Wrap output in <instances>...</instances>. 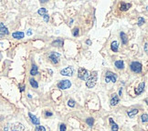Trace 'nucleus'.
<instances>
[{
    "label": "nucleus",
    "instance_id": "nucleus-1",
    "mask_svg": "<svg viewBox=\"0 0 148 131\" xmlns=\"http://www.w3.org/2000/svg\"><path fill=\"white\" fill-rule=\"evenodd\" d=\"M97 79H98V73L96 71H93L91 75H89L88 79L86 81V86L88 88H92L96 85Z\"/></svg>",
    "mask_w": 148,
    "mask_h": 131
},
{
    "label": "nucleus",
    "instance_id": "nucleus-2",
    "mask_svg": "<svg viewBox=\"0 0 148 131\" xmlns=\"http://www.w3.org/2000/svg\"><path fill=\"white\" fill-rule=\"evenodd\" d=\"M130 68L133 72H135V73H141L142 72V68H143V66L140 62H136L134 61L131 64L130 66Z\"/></svg>",
    "mask_w": 148,
    "mask_h": 131
},
{
    "label": "nucleus",
    "instance_id": "nucleus-3",
    "mask_svg": "<svg viewBox=\"0 0 148 131\" xmlns=\"http://www.w3.org/2000/svg\"><path fill=\"white\" fill-rule=\"evenodd\" d=\"M88 76H89V71L83 67H80L78 71V77L81 80H85L88 78Z\"/></svg>",
    "mask_w": 148,
    "mask_h": 131
},
{
    "label": "nucleus",
    "instance_id": "nucleus-4",
    "mask_svg": "<svg viewBox=\"0 0 148 131\" xmlns=\"http://www.w3.org/2000/svg\"><path fill=\"white\" fill-rule=\"evenodd\" d=\"M117 80V76L115 74H113V72H111V71H107L106 72V76H105V82L106 83H109L110 81L112 82L115 83Z\"/></svg>",
    "mask_w": 148,
    "mask_h": 131
},
{
    "label": "nucleus",
    "instance_id": "nucleus-5",
    "mask_svg": "<svg viewBox=\"0 0 148 131\" xmlns=\"http://www.w3.org/2000/svg\"><path fill=\"white\" fill-rule=\"evenodd\" d=\"M71 86V83L69 80H61L60 82H59L58 84V88L60 89H68Z\"/></svg>",
    "mask_w": 148,
    "mask_h": 131
},
{
    "label": "nucleus",
    "instance_id": "nucleus-6",
    "mask_svg": "<svg viewBox=\"0 0 148 131\" xmlns=\"http://www.w3.org/2000/svg\"><path fill=\"white\" fill-rule=\"evenodd\" d=\"M10 128H11L12 131H24L25 127H24V125H22L21 123L17 122V123L12 124L11 127H10Z\"/></svg>",
    "mask_w": 148,
    "mask_h": 131
},
{
    "label": "nucleus",
    "instance_id": "nucleus-7",
    "mask_svg": "<svg viewBox=\"0 0 148 131\" xmlns=\"http://www.w3.org/2000/svg\"><path fill=\"white\" fill-rule=\"evenodd\" d=\"M59 54L56 53V52H51L50 55H49V59L51 60V62L53 64H58L59 63Z\"/></svg>",
    "mask_w": 148,
    "mask_h": 131
},
{
    "label": "nucleus",
    "instance_id": "nucleus-8",
    "mask_svg": "<svg viewBox=\"0 0 148 131\" xmlns=\"http://www.w3.org/2000/svg\"><path fill=\"white\" fill-rule=\"evenodd\" d=\"M60 74L62 76H71L73 74V68L71 67H68L66 68L62 69L60 71Z\"/></svg>",
    "mask_w": 148,
    "mask_h": 131
},
{
    "label": "nucleus",
    "instance_id": "nucleus-9",
    "mask_svg": "<svg viewBox=\"0 0 148 131\" xmlns=\"http://www.w3.org/2000/svg\"><path fill=\"white\" fill-rule=\"evenodd\" d=\"M28 117H30V120H31V122L34 124V125H40V119H38V117H36V116H34L32 113H28Z\"/></svg>",
    "mask_w": 148,
    "mask_h": 131
},
{
    "label": "nucleus",
    "instance_id": "nucleus-10",
    "mask_svg": "<svg viewBox=\"0 0 148 131\" xmlns=\"http://www.w3.org/2000/svg\"><path fill=\"white\" fill-rule=\"evenodd\" d=\"M9 32L8 29L5 27V25L3 23H0V37L3 35H8Z\"/></svg>",
    "mask_w": 148,
    "mask_h": 131
},
{
    "label": "nucleus",
    "instance_id": "nucleus-11",
    "mask_svg": "<svg viewBox=\"0 0 148 131\" xmlns=\"http://www.w3.org/2000/svg\"><path fill=\"white\" fill-rule=\"evenodd\" d=\"M144 86H145V83H144V82L140 83V85L138 86V88L135 89V94H136V95H141V94H142V93L144 92Z\"/></svg>",
    "mask_w": 148,
    "mask_h": 131
},
{
    "label": "nucleus",
    "instance_id": "nucleus-12",
    "mask_svg": "<svg viewBox=\"0 0 148 131\" xmlns=\"http://www.w3.org/2000/svg\"><path fill=\"white\" fill-rule=\"evenodd\" d=\"M119 103V98L116 96V95H113V97L112 98H111L110 100V104L111 106L113 107V106H116L117 104Z\"/></svg>",
    "mask_w": 148,
    "mask_h": 131
},
{
    "label": "nucleus",
    "instance_id": "nucleus-13",
    "mask_svg": "<svg viewBox=\"0 0 148 131\" xmlns=\"http://www.w3.org/2000/svg\"><path fill=\"white\" fill-rule=\"evenodd\" d=\"M132 6V5L130 4V3H124L122 2V4H121V6H120V9L122 10V11H126V10H128L129 8Z\"/></svg>",
    "mask_w": 148,
    "mask_h": 131
},
{
    "label": "nucleus",
    "instance_id": "nucleus-14",
    "mask_svg": "<svg viewBox=\"0 0 148 131\" xmlns=\"http://www.w3.org/2000/svg\"><path fill=\"white\" fill-rule=\"evenodd\" d=\"M12 37L17 39H21L25 37V34H24L23 32H15V33L12 34Z\"/></svg>",
    "mask_w": 148,
    "mask_h": 131
},
{
    "label": "nucleus",
    "instance_id": "nucleus-15",
    "mask_svg": "<svg viewBox=\"0 0 148 131\" xmlns=\"http://www.w3.org/2000/svg\"><path fill=\"white\" fill-rule=\"evenodd\" d=\"M120 37H121V39H122V44L126 45L127 42H128V37H127L126 34L123 33V32H121V33H120Z\"/></svg>",
    "mask_w": 148,
    "mask_h": 131
},
{
    "label": "nucleus",
    "instance_id": "nucleus-16",
    "mask_svg": "<svg viewBox=\"0 0 148 131\" xmlns=\"http://www.w3.org/2000/svg\"><path fill=\"white\" fill-rule=\"evenodd\" d=\"M64 44V42L61 40V39H57L55 41L52 42V46L53 47H62Z\"/></svg>",
    "mask_w": 148,
    "mask_h": 131
},
{
    "label": "nucleus",
    "instance_id": "nucleus-17",
    "mask_svg": "<svg viewBox=\"0 0 148 131\" xmlns=\"http://www.w3.org/2000/svg\"><path fill=\"white\" fill-rule=\"evenodd\" d=\"M115 67H116L118 69H122L124 67V63H123V61H122V60L115 61Z\"/></svg>",
    "mask_w": 148,
    "mask_h": 131
},
{
    "label": "nucleus",
    "instance_id": "nucleus-18",
    "mask_svg": "<svg viewBox=\"0 0 148 131\" xmlns=\"http://www.w3.org/2000/svg\"><path fill=\"white\" fill-rule=\"evenodd\" d=\"M110 123H111V128H112V131H118V126H117L116 123L113 122V120L112 118H110Z\"/></svg>",
    "mask_w": 148,
    "mask_h": 131
},
{
    "label": "nucleus",
    "instance_id": "nucleus-19",
    "mask_svg": "<svg viewBox=\"0 0 148 131\" xmlns=\"http://www.w3.org/2000/svg\"><path fill=\"white\" fill-rule=\"evenodd\" d=\"M118 42L117 41H113V43H112V45H111V49L113 51V52H117L118 51Z\"/></svg>",
    "mask_w": 148,
    "mask_h": 131
},
{
    "label": "nucleus",
    "instance_id": "nucleus-20",
    "mask_svg": "<svg viewBox=\"0 0 148 131\" xmlns=\"http://www.w3.org/2000/svg\"><path fill=\"white\" fill-rule=\"evenodd\" d=\"M29 83H30V85H31L32 88H38V82H37V81H36L34 78H30V79H29Z\"/></svg>",
    "mask_w": 148,
    "mask_h": 131
},
{
    "label": "nucleus",
    "instance_id": "nucleus-21",
    "mask_svg": "<svg viewBox=\"0 0 148 131\" xmlns=\"http://www.w3.org/2000/svg\"><path fill=\"white\" fill-rule=\"evenodd\" d=\"M37 74H38V67H37L36 65H33L31 70H30V75L35 76V75H37Z\"/></svg>",
    "mask_w": 148,
    "mask_h": 131
},
{
    "label": "nucleus",
    "instance_id": "nucleus-22",
    "mask_svg": "<svg viewBox=\"0 0 148 131\" xmlns=\"http://www.w3.org/2000/svg\"><path fill=\"white\" fill-rule=\"evenodd\" d=\"M138 111H139L138 109H132V110H130V111H128V112H127V114H128V116H129V117H134V116L137 115V113H138Z\"/></svg>",
    "mask_w": 148,
    "mask_h": 131
},
{
    "label": "nucleus",
    "instance_id": "nucleus-23",
    "mask_svg": "<svg viewBox=\"0 0 148 131\" xmlns=\"http://www.w3.org/2000/svg\"><path fill=\"white\" fill-rule=\"evenodd\" d=\"M47 9L46 8H40V9H38V15H40V16H44L45 15H47Z\"/></svg>",
    "mask_w": 148,
    "mask_h": 131
},
{
    "label": "nucleus",
    "instance_id": "nucleus-24",
    "mask_svg": "<svg viewBox=\"0 0 148 131\" xmlns=\"http://www.w3.org/2000/svg\"><path fill=\"white\" fill-rule=\"evenodd\" d=\"M93 122H94V119H93L92 117H88L87 119H86V123H87V125H89L90 127H91V126L93 125Z\"/></svg>",
    "mask_w": 148,
    "mask_h": 131
},
{
    "label": "nucleus",
    "instance_id": "nucleus-25",
    "mask_svg": "<svg viewBox=\"0 0 148 131\" xmlns=\"http://www.w3.org/2000/svg\"><path fill=\"white\" fill-rule=\"evenodd\" d=\"M79 33H80L79 28H74V29L72 30V35L74 36V37H78V36H79Z\"/></svg>",
    "mask_w": 148,
    "mask_h": 131
},
{
    "label": "nucleus",
    "instance_id": "nucleus-26",
    "mask_svg": "<svg viewBox=\"0 0 148 131\" xmlns=\"http://www.w3.org/2000/svg\"><path fill=\"white\" fill-rule=\"evenodd\" d=\"M148 116H147V114H144V115L141 117V119H142V121L143 122H144V123H146V122L148 121Z\"/></svg>",
    "mask_w": 148,
    "mask_h": 131
},
{
    "label": "nucleus",
    "instance_id": "nucleus-27",
    "mask_svg": "<svg viewBox=\"0 0 148 131\" xmlns=\"http://www.w3.org/2000/svg\"><path fill=\"white\" fill-rule=\"evenodd\" d=\"M68 105H69V107H71V108H73V107H75V101L72 99H69V101H68Z\"/></svg>",
    "mask_w": 148,
    "mask_h": 131
},
{
    "label": "nucleus",
    "instance_id": "nucleus-28",
    "mask_svg": "<svg viewBox=\"0 0 148 131\" xmlns=\"http://www.w3.org/2000/svg\"><path fill=\"white\" fill-rule=\"evenodd\" d=\"M36 131H46V128L43 126H38L36 128Z\"/></svg>",
    "mask_w": 148,
    "mask_h": 131
},
{
    "label": "nucleus",
    "instance_id": "nucleus-29",
    "mask_svg": "<svg viewBox=\"0 0 148 131\" xmlns=\"http://www.w3.org/2000/svg\"><path fill=\"white\" fill-rule=\"evenodd\" d=\"M144 23V19L143 18H138V23H137V25H142Z\"/></svg>",
    "mask_w": 148,
    "mask_h": 131
},
{
    "label": "nucleus",
    "instance_id": "nucleus-30",
    "mask_svg": "<svg viewBox=\"0 0 148 131\" xmlns=\"http://www.w3.org/2000/svg\"><path fill=\"white\" fill-rule=\"evenodd\" d=\"M59 130L60 131H66V125L65 124H61L59 127Z\"/></svg>",
    "mask_w": 148,
    "mask_h": 131
},
{
    "label": "nucleus",
    "instance_id": "nucleus-31",
    "mask_svg": "<svg viewBox=\"0 0 148 131\" xmlns=\"http://www.w3.org/2000/svg\"><path fill=\"white\" fill-rule=\"evenodd\" d=\"M19 88H20V91L23 92L24 90H25V86H24V85H19Z\"/></svg>",
    "mask_w": 148,
    "mask_h": 131
},
{
    "label": "nucleus",
    "instance_id": "nucleus-32",
    "mask_svg": "<svg viewBox=\"0 0 148 131\" xmlns=\"http://www.w3.org/2000/svg\"><path fill=\"white\" fill-rule=\"evenodd\" d=\"M45 116H46V117H51V116H52V113H51V112H46V113H45Z\"/></svg>",
    "mask_w": 148,
    "mask_h": 131
},
{
    "label": "nucleus",
    "instance_id": "nucleus-33",
    "mask_svg": "<svg viewBox=\"0 0 148 131\" xmlns=\"http://www.w3.org/2000/svg\"><path fill=\"white\" fill-rule=\"evenodd\" d=\"M49 19V16H48V15H45V16H44V20H45L46 22H48Z\"/></svg>",
    "mask_w": 148,
    "mask_h": 131
},
{
    "label": "nucleus",
    "instance_id": "nucleus-34",
    "mask_svg": "<svg viewBox=\"0 0 148 131\" xmlns=\"http://www.w3.org/2000/svg\"><path fill=\"white\" fill-rule=\"evenodd\" d=\"M144 51H145V52H147V43L144 44Z\"/></svg>",
    "mask_w": 148,
    "mask_h": 131
},
{
    "label": "nucleus",
    "instance_id": "nucleus-35",
    "mask_svg": "<svg viewBox=\"0 0 148 131\" xmlns=\"http://www.w3.org/2000/svg\"><path fill=\"white\" fill-rule=\"evenodd\" d=\"M86 43H87L88 45H91V40H90V39H88L87 41H86Z\"/></svg>",
    "mask_w": 148,
    "mask_h": 131
},
{
    "label": "nucleus",
    "instance_id": "nucleus-36",
    "mask_svg": "<svg viewBox=\"0 0 148 131\" xmlns=\"http://www.w3.org/2000/svg\"><path fill=\"white\" fill-rule=\"evenodd\" d=\"M28 36H31V35H32V31H31V29H29V30H28Z\"/></svg>",
    "mask_w": 148,
    "mask_h": 131
},
{
    "label": "nucleus",
    "instance_id": "nucleus-37",
    "mask_svg": "<svg viewBox=\"0 0 148 131\" xmlns=\"http://www.w3.org/2000/svg\"><path fill=\"white\" fill-rule=\"evenodd\" d=\"M122 88H121L120 91H119V95H120V96H122Z\"/></svg>",
    "mask_w": 148,
    "mask_h": 131
},
{
    "label": "nucleus",
    "instance_id": "nucleus-38",
    "mask_svg": "<svg viewBox=\"0 0 148 131\" xmlns=\"http://www.w3.org/2000/svg\"><path fill=\"white\" fill-rule=\"evenodd\" d=\"M40 2H41V3H46V2H47V0H41Z\"/></svg>",
    "mask_w": 148,
    "mask_h": 131
},
{
    "label": "nucleus",
    "instance_id": "nucleus-39",
    "mask_svg": "<svg viewBox=\"0 0 148 131\" xmlns=\"http://www.w3.org/2000/svg\"><path fill=\"white\" fill-rule=\"evenodd\" d=\"M72 22H73V20H72V19H71V21H69V25H71V24H72Z\"/></svg>",
    "mask_w": 148,
    "mask_h": 131
}]
</instances>
